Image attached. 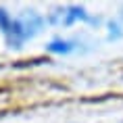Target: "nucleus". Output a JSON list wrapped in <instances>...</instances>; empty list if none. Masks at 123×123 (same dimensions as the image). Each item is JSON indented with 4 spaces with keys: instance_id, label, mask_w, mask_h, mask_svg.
<instances>
[{
    "instance_id": "1",
    "label": "nucleus",
    "mask_w": 123,
    "mask_h": 123,
    "mask_svg": "<svg viewBox=\"0 0 123 123\" xmlns=\"http://www.w3.org/2000/svg\"><path fill=\"white\" fill-rule=\"evenodd\" d=\"M42 27H44V17L36 13L11 17L4 8H0V31L4 33V40L11 48H23V44H27L42 31Z\"/></svg>"
},
{
    "instance_id": "2",
    "label": "nucleus",
    "mask_w": 123,
    "mask_h": 123,
    "mask_svg": "<svg viewBox=\"0 0 123 123\" xmlns=\"http://www.w3.org/2000/svg\"><path fill=\"white\" fill-rule=\"evenodd\" d=\"M52 23H61V25H73L75 21H84V23H90V25H100V19L98 17H92L90 13H86L84 6H67L65 11H61L58 15L52 17Z\"/></svg>"
},
{
    "instance_id": "3",
    "label": "nucleus",
    "mask_w": 123,
    "mask_h": 123,
    "mask_svg": "<svg viewBox=\"0 0 123 123\" xmlns=\"http://www.w3.org/2000/svg\"><path fill=\"white\" fill-rule=\"evenodd\" d=\"M46 50L52 54H71V52L79 50V42L75 40H63V38H54L46 44Z\"/></svg>"
}]
</instances>
